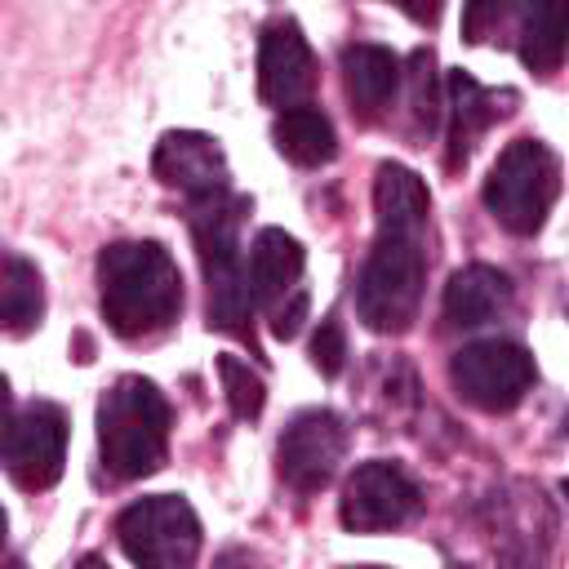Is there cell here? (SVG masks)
Listing matches in <instances>:
<instances>
[{
    "label": "cell",
    "mask_w": 569,
    "mask_h": 569,
    "mask_svg": "<svg viewBox=\"0 0 569 569\" xmlns=\"http://www.w3.org/2000/svg\"><path fill=\"white\" fill-rule=\"evenodd\" d=\"M98 307L116 338H156L182 311V271L156 240H116L98 253Z\"/></svg>",
    "instance_id": "cell-1"
},
{
    "label": "cell",
    "mask_w": 569,
    "mask_h": 569,
    "mask_svg": "<svg viewBox=\"0 0 569 569\" xmlns=\"http://www.w3.org/2000/svg\"><path fill=\"white\" fill-rule=\"evenodd\" d=\"M249 200L236 191H218L209 200H191V240L209 284V329L236 333L253 342V280L240 267V222Z\"/></svg>",
    "instance_id": "cell-2"
},
{
    "label": "cell",
    "mask_w": 569,
    "mask_h": 569,
    "mask_svg": "<svg viewBox=\"0 0 569 569\" xmlns=\"http://www.w3.org/2000/svg\"><path fill=\"white\" fill-rule=\"evenodd\" d=\"M98 453L116 480H142L160 471L169 453V400L156 382L124 373L98 400Z\"/></svg>",
    "instance_id": "cell-3"
},
{
    "label": "cell",
    "mask_w": 569,
    "mask_h": 569,
    "mask_svg": "<svg viewBox=\"0 0 569 569\" xmlns=\"http://www.w3.org/2000/svg\"><path fill=\"white\" fill-rule=\"evenodd\" d=\"M422 284H427L422 231H378L356 280V316L373 333H405L418 320Z\"/></svg>",
    "instance_id": "cell-4"
},
{
    "label": "cell",
    "mask_w": 569,
    "mask_h": 569,
    "mask_svg": "<svg viewBox=\"0 0 569 569\" xmlns=\"http://www.w3.org/2000/svg\"><path fill=\"white\" fill-rule=\"evenodd\" d=\"M560 196V160L542 138H516L485 178V209L511 236H538Z\"/></svg>",
    "instance_id": "cell-5"
},
{
    "label": "cell",
    "mask_w": 569,
    "mask_h": 569,
    "mask_svg": "<svg viewBox=\"0 0 569 569\" xmlns=\"http://www.w3.org/2000/svg\"><path fill=\"white\" fill-rule=\"evenodd\" d=\"M116 538L133 565L187 569L200 556V516L178 493H147L116 516Z\"/></svg>",
    "instance_id": "cell-6"
},
{
    "label": "cell",
    "mask_w": 569,
    "mask_h": 569,
    "mask_svg": "<svg viewBox=\"0 0 569 569\" xmlns=\"http://www.w3.org/2000/svg\"><path fill=\"white\" fill-rule=\"evenodd\" d=\"M449 382H453V391L471 409H480V413H507L533 387V356L520 342H507V338L467 342L449 360Z\"/></svg>",
    "instance_id": "cell-7"
},
{
    "label": "cell",
    "mask_w": 569,
    "mask_h": 569,
    "mask_svg": "<svg viewBox=\"0 0 569 569\" xmlns=\"http://www.w3.org/2000/svg\"><path fill=\"white\" fill-rule=\"evenodd\" d=\"M67 462V413L53 400H31L9 413L4 427V471L18 489L40 493L62 476Z\"/></svg>",
    "instance_id": "cell-8"
},
{
    "label": "cell",
    "mask_w": 569,
    "mask_h": 569,
    "mask_svg": "<svg viewBox=\"0 0 569 569\" xmlns=\"http://www.w3.org/2000/svg\"><path fill=\"white\" fill-rule=\"evenodd\" d=\"M418 511H422L418 485L405 476V467L387 458L360 462L342 485V502H338V516L351 533H387L409 525Z\"/></svg>",
    "instance_id": "cell-9"
},
{
    "label": "cell",
    "mask_w": 569,
    "mask_h": 569,
    "mask_svg": "<svg viewBox=\"0 0 569 569\" xmlns=\"http://www.w3.org/2000/svg\"><path fill=\"white\" fill-rule=\"evenodd\" d=\"M342 458H347V422L333 409H302L276 445L280 476L298 493H320L338 476Z\"/></svg>",
    "instance_id": "cell-10"
},
{
    "label": "cell",
    "mask_w": 569,
    "mask_h": 569,
    "mask_svg": "<svg viewBox=\"0 0 569 569\" xmlns=\"http://www.w3.org/2000/svg\"><path fill=\"white\" fill-rule=\"evenodd\" d=\"M258 93L267 107L289 111L316 93V58L293 18H276L258 40Z\"/></svg>",
    "instance_id": "cell-11"
},
{
    "label": "cell",
    "mask_w": 569,
    "mask_h": 569,
    "mask_svg": "<svg viewBox=\"0 0 569 569\" xmlns=\"http://www.w3.org/2000/svg\"><path fill=\"white\" fill-rule=\"evenodd\" d=\"M151 169L164 187L182 191L187 200H209L218 191H231V169L218 147V138L196 133V129H173L156 142Z\"/></svg>",
    "instance_id": "cell-12"
},
{
    "label": "cell",
    "mask_w": 569,
    "mask_h": 569,
    "mask_svg": "<svg viewBox=\"0 0 569 569\" xmlns=\"http://www.w3.org/2000/svg\"><path fill=\"white\" fill-rule=\"evenodd\" d=\"M520 98L511 89H485L471 71H449L445 80V116H449V169H462L489 124L507 120Z\"/></svg>",
    "instance_id": "cell-13"
},
{
    "label": "cell",
    "mask_w": 569,
    "mask_h": 569,
    "mask_svg": "<svg viewBox=\"0 0 569 569\" xmlns=\"http://www.w3.org/2000/svg\"><path fill=\"white\" fill-rule=\"evenodd\" d=\"M400 80H405V67L391 49H382V44H347L342 49V84H347L351 111L365 124H373L391 107Z\"/></svg>",
    "instance_id": "cell-14"
},
{
    "label": "cell",
    "mask_w": 569,
    "mask_h": 569,
    "mask_svg": "<svg viewBox=\"0 0 569 569\" xmlns=\"http://www.w3.org/2000/svg\"><path fill=\"white\" fill-rule=\"evenodd\" d=\"M507 307H511L507 271L485 267V262H471V267L453 271L449 284H445V302H440L449 329H480V325L498 320Z\"/></svg>",
    "instance_id": "cell-15"
},
{
    "label": "cell",
    "mask_w": 569,
    "mask_h": 569,
    "mask_svg": "<svg viewBox=\"0 0 569 569\" xmlns=\"http://www.w3.org/2000/svg\"><path fill=\"white\" fill-rule=\"evenodd\" d=\"M302 267H307V253L302 244L284 231V227H262L253 236V249H249V280H253V298L258 307H280L284 298H293L302 284Z\"/></svg>",
    "instance_id": "cell-16"
},
{
    "label": "cell",
    "mask_w": 569,
    "mask_h": 569,
    "mask_svg": "<svg viewBox=\"0 0 569 569\" xmlns=\"http://www.w3.org/2000/svg\"><path fill=\"white\" fill-rule=\"evenodd\" d=\"M516 53L533 76H551L569 53V0H520Z\"/></svg>",
    "instance_id": "cell-17"
},
{
    "label": "cell",
    "mask_w": 569,
    "mask_h": 569,
    "mask_svg": "<svg viewBox=\"0 0 569 569\" xmlns=\"http://www.w3.org/2000/svg\"><path fill=\"white\" fill-rule=\"evenodd\" d=\"M373 213H378V231H427L431 191L409 164L387 160L373 173Z\"/></svg>",
    "instance_id": "cell-18"
},
{
    "label": "cell",
    "mask_w": 569,
    "mask_h": 569,
    "mask_svg": "<svg viewBox=\"0 0 569 569\" xmlns=\"http://www.w3.org/2000/svg\"><path fill=\"white\" fill-rule=\"evenodd\" d=\"M271 138H276V151L302 169H316V164H329L338 156V133L329 124V116L320 107H289L276 116L271 124Z\"/></svg>",
    "instance_id": "cell-19"
},
{
    "label": "cell",
    "mask_w": 569,
    "mask_h": 569,
    "mask_svg": "<svg viewBox=\"0 0 569 569\" xmlns=\"http://www.w3.org/2000/svg\"><path fill=\"white\" fill-rule=\"evenodd\" d=\"M44 316V280L22 253H4L0 267V320L9 338H27Z\"/></svg>",
    "instance_id": "cell-20"
},
{
    "label": "cell",
    "mask_w": 569,
    "mask_h": 569,
    "mask_svg": "<svg viewBox=\"0 0 569 569\" xmlns=\"http://www.w3.org/2000/svg\"><path fill=\"white\" fill-rule=\"evenodd\" d=\"M405 80H409V111L422 129H431L440 120V80H436V53L431 49H413L409 53V67H405Z\"/></svg>",
    "instance_id": "cell-21"
},
{
    "label": "cell",
    "mask_w": 569,
    "mask_h": 569,
    "mask_svg": "<svg viewBox=\"0 0 569 569\" xmlns=\"http://www.w3.org/2000/svg\"><path fill=\"white\" fill-rule=\"evenodd\" d=\"M218 378H222V391H227V405L236 418H258L262 405H267V382L258 378V369H249L240 356H218Z\"/></svg>",
    "instance_id": "cell-22"
},
{
    "label": "cell",
    "mask_w": 569,
    "mask_h": 569,
    "mask_svg": "<svg viewBox=\"0 0 569 569\" xmlns=\"http://www.w3.org/2000/svg\"><path fill=\"white\" fill-rule=\"evenodd\" d=\"M516 9H520V0H467L462 4V36L471 44H485L489 36H498L507 13H516Z\"/></svg>",
    "instance_id": "cell-23"
},
{
    "label": "cell",
    "mask_w": 569,
    "mask_h": 569,
    "mask_svg": "<svg viewBox=\"0 0 569 569\" xmlns=\"http://www.w3.org/2000/svg\"><path fill=\"white\" fill-rule=\"evenodd\" d=\"M311 365L325 378H338L342 365H347V333H342V325L333 316H325L320 329H316V338H311Z\"/></svg>",
    "instance_id": "cell-24"
},
{
    "label": "cell",
    "mask_w": 569,
    "mask_h": 569,
    "mask_svg": "<svg viewBox=\"0 0 569 569\" xmlns=\"http://www.w3.org/2000/svg\"><path fill=\"white\" fill-rule=\"evenodd\" d=\"M271 316H276V320H271V333H276V338H284V342L298 338V329H302V320H307V293L298 289V293H293L284 307H276Z\"/></svg>",
    "instance_id": "cell-25"
},
{
    "label": "cell",
    "mask_w": 569,
    "mask_h": 569,
    "mask_svg": "<svg viewBox=\"0 0 569 569\" xmlns=\"http://www.w3.org/2000/svg\"><path fill=\"white\" fill-rule=\"evenodd\" d=\"M405 18H413L418 27H436L440 22V9H445V0H391Z\"/></svg>",
    "instance_id": "cell-26"
},
{
    "label": "cell",
    "mask_w": 569,
    "mask_h": 569,
    "mask_svg": "<svg viewBox=\"0 0 569 569\" xmlns=\"http://www.w3.org/2000/svg\"><path fill=\"white\" fill-rule=\"evenodd\" d=\"M560 493H565V498H569V480H565V485H560Z\"/></svg>",
    "instance_id": "cell-27"
}]
</instances>
